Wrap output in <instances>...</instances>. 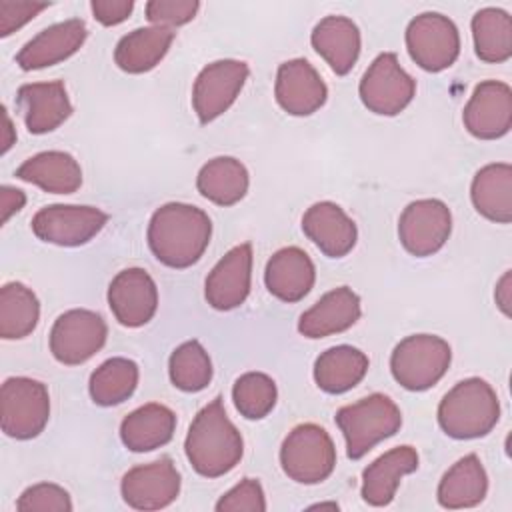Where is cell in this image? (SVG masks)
<instances>
[{
    "label": "cell",
    "instance_id": "ac0fdd59",
    "mask_svg": "<svg viewBox=\"0 0 512 512\" xmlns=\"http://www.w3.org/2000/svg\"><path fill=\"white\" fill-rule=\"evenodd\" d=\"M274 94L284 112L292 116H310L324 106L328 88L308 60L294 58L280 64Z\"/></svg>",
    "mask_w": 512,
    "mask_h": 512
},
{
    "label": "cell",
    "instance_id": "7a4b0ae2",
    "mask_svg": "<svg viewBox=\"0 0 512 512\" xmlns=\"http://www.w3.org/2000/svg\"><path fill=\"white\" fill-rule=\"evenodd\" d=\"M184 452L192 468L206 478L228 474L244 454V440L228 418L222 398L216 396L192 420Z\"/></svg>",
    "mask_w": 512,
    "mask_h": 512
},
{
    "label": "cell",
    "instance_id": "44dd1931",
    "mask_svg": "<svg viewBox=\"0 0 512 512\" xmlns=\"http://www.w3.org/2000/svg\"><path fill=\"white\" fill-rule=\"evenodd\" d=\"M16 102L30 134L52 132L72 114L66 86L60 80L24 84L18 88Z\"/></svg>",
    "mask_w": 512,
    "mask_h": 512
},
{
    "label": "cell",
    "instance_id": "7402d4cb",
    "mask_svg": "<svg viewBox=\"0 0 512 512\" xmlns=\"http://www.w3.org/2000/svg\"><path fill=\"white\" fill-rule=\"evenodd\" d=\"M314 280V262L298 246H288L274 252L264 270L268 292L288 304L302 300L312 290Z\"/></svg>",
    "mask_w": 512,
    "mask_h": 512
},
{
    "label": "cell",
    "instance_id": "d4e9b609",
    "mask_svg": "<svg viewBox=\"0 0 512 512\" xmlns=\"http://www.w3.org/2000/svg\"><path fill=\"white\" fill-rule=\"evenodd\" d=\"M310 42L338 76L348 74L360 56V30L346 16L322 18L314 26Z\"/></svg>",
    "mask_w": 512,
    "mask_h": 512
},
{
    "label": "cell",
    "instance_id": "bcb514c9",
    "mask_svg": "<svg viewBox=\"0 0 512 512\" xmlns=\"http://www.w3.org/2000/svg\"><path fill=\"white\" fill-rule=\"evenodd\" d=\"M310 508H332V510H338V504H314Z\"/></svg>",
    "mask_w": 512,
    "mask_h": 512
},
{
    "label": "cell",
    "instance_id": "3957f363",
    "mask_svg": "<svg viewBox=\"0 0 512 512\" xmlns=\"http://www.w3.org/2000/svg\"><path fill=\"white\" fill-rule=\"evenodd\" d=\"M500 418L494 388L482 378H466L446 392L438 406V424L450 438L470 440L492 432Z\"/></svg>",
    "mask_w": 512,
    "mask_h": 512
},
{
    "label": "cell",
    "instance_id": "d6a6232c",
    "mask_svg": "<svg viewBox=\"0 0 512 512\" xmlns=\"http://www.w3.org/2000/svg\"><path fill=\"white\" fill-rule=\"evenodd\" d=\"M40 320V302L22 282H8L0 288V336L20 340L34 332Z\"/></svg>",
    "mask_w": 512,
    "mask_h": 512
},
{
    "label": "cell",
    "instance_id": "ee69618b",
    "mask_svg": "<svg viewBox=\"0 0 512 512\" xmlns=\"http://www.w3.org/2000/svg\"><path fill=\"white\" fill-rule=\"evenodd\" d=\"M494 298H496L498 308H500L506 316H510V304H512V274H510V270H506L504 276L498 280Z\"/></svg>",
    "mask_w": 512,
    "mask_h": 512
},
{
    "label": "cell",
    "instance_id": "f1b7e54d",
    "mask_svg": "<svg viewBox=\"0 0 512 512\" xmlns=\"http://www.w3.org/2000/svg\"><path fill=\"white\" fill-rule=\"evenodd\" d=\"M488 492V476L476 454L460 458L438 484V504L448 510L478 506Z\"/></svg>",
    "mask_w": 512,
    "mask_h": 512
},
{
    "label": "cell",
    "instance_id": "ba28073f",
    "mask_svg": "<svg viewBox=\"0 0 512 512\" xmlns=\"http://www.w3.org/2000/svg\"><path fill=\"white\" fill-rule=\"evenodd\" d=\"M358 94L370 112L380 116H396L412 102L416 82L400 66L394 52H382L364 72Z\"/></svg>",
    "mask_w": 512,
    "mask_h": 512
},
{
    "label": "cell",
    "instance_id": "484cf974",
    "mask_svg": "<svg viewBox=\"0 0 512 512\" xmlns=\"http://www.w3.org/2000/svg\"><path fill=\"white\" fill-rule=\"evenodd\" d=\"M16 178L50 194H72L82 186V168L72 154L48 150L24 160L16 170Z\"/></svg>",
    "mask_w": 512,
    "mask_h": 512
},
{
    "label": "cell",
    "instance_id": "e0dca14e",
    "mask_svg": "<svg viewBox=\"0 0 512 512\" xmlns=\"http://www.w3.org/2000/svg\"><path fill=\"white\" fill-rule=\"evenodd\" d=\"M252 280V246L248 242L228 250L210 270L204 296L216 310H232L244 304Z\"/></svg>",
    "mask_w": 512,
    "mask_h": 512
},
{
    "label": "cell",
    "instance_id": "5bb4252c",
    "mask_svg": "<svg viewBox=\"0 0 512 512\" xmlns=\"http://www.w3.org/2000/svg\"><path fill=\"white\" fill-rule=\"evenodd\" d=\"M124 502L136 510H160L180 494V472L168 456L130 468L120 482Z\"/></svg>",
    "mask_w": 512,
    "mask_h": 512
},
{
    "label": "cell",
    "instance_id": "ab89813d",
    "mask_svg": "<svg viewBox=\"0 0 512 512\" xmlns=\"http://www.w3.org/2000/svg\"><path fill=\"white\" fill-rule=\"evenodd\" d=\"M200 4L196 0H150L146 4V18L152 22V26H162V28H174L190 22Z\"/></svg>",
    "mask_w": 512,
    "mask_h": 512
},
{
    "label": "cell",
    "instance_id": "e575fe53",
    "mask_svg": "<svg viewBox=\"0 0 512 512\" xmlns=\"http://www.w3.org/2000/svg\"><path fill=\"white\" fill-rule=\"evenodd\" d=\"M138 386V366L128 358H110L90 376V396L98 406H116L128 400Z\"/></svg>",
    "mask_w": 512,
    "mask_h": 512
},
{
    "label": "cell",
    "instance_id": "8d00e7d4",
    "mask_svg": "<svg viewBox=\"0 0 512 512\" xmlns=\"http://www.w3.org/2000/svg\"><path fill=\"white\" fill-rule=\"evenodd\" d=\"M278 390L276 382L264 372L242 374L232 388V400L240 416L248 420H260L276 406Z\"/></svg>",
    "mask_w": 512,
    "mask_h": 512
},
{
    "label": "cell",
    "instance_id": "4fadbf2b",
    "mask_svg": "<svg viewBox=\"0 0 512 512\" xmlns=\"http://www.w3.org/2000/svg\"><path fill=\"white\" fill-rule=\"evenodd\" d=\"M452 232L450 208L436 198L410 202L398 220V238L402 246L418 258L438 252Z\"/></svg>",
    "mask_w": 512,
    "mask_h": 512
},
{
    "label": "cell",
    "instance_id": "7c38bea8",
    "mask_svg": "<svg viewBox=\"0 0 512 512\" xmlns=\"http://www.w3.org/2000/svg\"><path fill=\"white\" fill-rule=\"evenodd\" d=\"M248 64L242 60H216L200 70L192 88V106L202 124L222 116L242 92L248 80Z\"/></svg>",
    "mask_w": 512,
    "mask_h": 512
},
{
    "label": "cell",
    "instance_id": "8992f818",
    "mask_svg": "<svg viewBox=\"0 0 512 512\" xmlns=\"http://www.w3.org/2000/svg\"><path fill=\"white\" fill-rule=\"evenodd\" d=\"M284 474L298 484H318L336 466V448L330 434L318 424H300L288 432L280 448Z\"/></svg>",
    "mask_w": 512,
    "mask_h": 512
},
{
    "label": "cell",
    "instance_id": "603a6c76",
    "mask_svg": "<svg viewBox=\"0 0 512 512\" xmlns=\"http://www.w3.org/2000/svg\"><path fill=\"white\" fill-rule=\"evenodd\" d=\"M360 318V298L348 288L340 286L326 292L312 308L298 320V332L306 338H326L348 330Z\"/></svg>",
    "mask_w": 512,
    "mask_h": 512
},
{
    "label": "cell",
    "instance_id": "74e56055",
    "mask_svg": "<svg viewBox=\"0 0 512 512\" xmlns=\"http://www.w3.org/2000/svg\"><path fill=\"white\" fill-rule=\"evenodd\" d=\"M16 510L20 512H70L72 500L70 494L52 482H40L26 488L18 502Z\"/></svg>",
    "mask_w": 512,
    "mask_h": 512
},
{
    "label": "cell",
    "instance_id": "f6af8a7d",
    "mask_svg": "<svg viewBox=\"0 0 512 512\" xmlns=\"http://www.w3.org/2000/svg\"><path fill=\"white\" fill-rule=\"evenodd\" d=\"M2 116H4V136H2V154H6L8 150H10V146L14 144V140H16V134H14V126H12V120H10V116H8V112H6V108L2 106Z\"/></svg>",
    "mask_w": 512,
    "mask_h": 512
},
{
    "label": "cell",
    "instance_id": "4dcf8cb0",
    "mask_svg": "<svg viewBox=\"0 0 512 512\" xmlns=\"http://www.w3.org/2000/svg\"><path fill=\"white\" fill-rule=\"evenodd\" d=\"M248 184L250 178L246 166L232 156L208 160L196 176L198 192L218 206H232L240 202L248 192Z\"/></svg>",
    "mask_w": 512,
    "mask_h": 512
},
{
    "label": "cell",
    "instance_id": "7bdbcfd3",
    "mask_svg": "<svg viewBox=\"0 0 512 512\" xmlns=\"http://www.w3.org/2000/svg\"><path fill=\"white\" fill-rule=\"evenodd\" d=\"M26 202V194L12 186L0 188V222L6 224L12 214H16Z\"/></svg>",
    "mask_w": 512,
    "mask_h": 512
},
{
    "label": "cell",
    "instance_id": "5b68a950",
    "mask_svg": "<svg viewBox=\"0 0 512 512\" xmlns=\"http://www.w3.org/2000/svg\"><path fill=\"white\" fill-rule=\"evenodd\" d=\"M452 362L450 344L434 334H412L400 340L390 356L394 380L412 392H422L440 382Z\"/></svg>",
    "mask_w": 512,
    "mask_h": 512
},
{
    "label": "cell",
    "instance_id": "d590c367",
    "mask_svg": "<svg viewBox=\"0 0 512 512\" xmlns=\"http://www.w3.org/2000/svg\"><path fill=\"white\" fill-rule=\"evenodd\" d=\"M168 372L178 390L200 392L212 380V362L198 340H188L170 354Z\"/></svg>",
    "mask_w": 512,
    "mask_h": 512
},
{
    "label": "cell",
    "instance_id": "b9f144b4",
    "mask_svg": "<svg viewBox=\"0 0 512 512\" xmlns=\"http://www.w3.org/2000/svg\"><path fill=\"white\" fill-rule=\"evenodd\" d=\"M134 8L132 0H92L90 10L94 18L104 26H116L124 22Z\"/></svg>",
    "mask_w": 512,
    "mask_h": 512
},
{
    "label": "cell",
    "instance_id": "4316f807",
    "mask_svg": "<svg viewBox=\"0 0 512 512\" xmlns=\"http://www.w3.org/2000/svg\"><path fill=\"white\" fill-rule=\"evenodd\" d=\"M176 430V414L164 404H144L120 424L122 444L132 452H150L168 444Z\"/></svg>",
    "mask_w": 512,
    "mask_h": 512
},
{
    "label": "cell",
    "instance_id": "83f0119b",
    "mask_svg": "<svg viewBox=\"0 0 512 512\" xmlns=\"http://www.w3.org/2000/svg\"><path fill=\"white\" fill-rule=\"evenodd\" d=\"M470 198L478 214L508 224L512 220V166L494 162L480 168L472 180Z\"/></svg>",
    "mask_w": 512,
    "mask_h": 512
},
{
    "label": "cell",
    "instance_id": "30bf717a",
    "mask_svg": "<svg viewBox=\"0 0 512 512\" xmlns=\"http://www.w3.org/2000/svg\"><path fill=\"white\" fill-rule=\"evenodd\" d=\"M106 336L108 326L100 314L74 308L56 318L50 330V352L66 366L84 364L104 346Z\"/></svg>",
    "mask_w": 512,
    "mask_h": 512
},
{
    "label": "cell",
    "instance_id": "f546056e",
    "mask_svg": "<svg viewBox=\"0 0 512 512\" xmlns=\"http://www.w3.org/2000/svg\"><path fill=\"white\" fill-rule=\"evenodd\" d=\"M174 30L162 26L136 28L120 38L114 50V62L128 74H142L152 70L170 50Z\"/></svg>",
    "mask_w": 512,
    "mask_h": 512
},
{
    "label": "cell",
    "instance_id": "8fae6325",
    "mask_svg": "<svg viewBox=\"0 0 512 512\" xmlns=\"http://www.w3.org/2000/svg\"><path fill=\"white\" fill-rule=\"evenodd\" d=\"M108 222L106 212L96 206L52 204L40 208L32 218V232L56 246H82L90 242Z\"/></svg>",
    "mask_w": 512,
    "mask_h": 512
},
{
    "label": "cell",
    "instance_id": "9a60e30c",
    "mask_svg": "<svg viewBox=\"0 0 512 512\" xmlns=\"http://www.w3.org/2000/svg\"><path fill=\"white\" fill-rule=\"evenodd\" d=\"M462 122L480 140H496L508 134L512 126L510 86L498 80L480 82L462 112Z\"/></svg>",
    "mask_w": 512,
    "mask_h": 512
},
{
    "label": "cell",
    "instance_id": "836d02e7",
    "mask_svg": "<svg viewBox=\"0 0 512 512\" xmlns=\"http://www.w3.org/2000/svg\"><path fill=\"white\" fill-rule=\"evenodd\" d=\"M472 38L476 56L490 64L512 56V18L500 8H482L472 16Z\"/></svg>",
    "mask_w": 512,
    "mask_h": 512
},
{
    "label": "cell",
    "instance_id": "6da1fadb",
    "mask_svg": "<svg viewBox=\"0 0 512 512\" xmlns=\"http://www.w3.org/2000/svg\"><path fill=\"white\" fill-rule=\"evenodd\" d=\"M212 220L204 210L184 202L160 206L148 224V246L158 262L170 268H188L206 252Z\"/></svg>",
    "mask_w": 512,
    "mask_h": 512
},
{
    "label": "cell",
    "instance_id": "1f68e13d",
    "mask_svg": "<svg viewBox=\"0 0 512 512\" xmlns=\"http://www.w3.org/2000/svg\"><path fill=\"white\" fill-rule=\"evenodd\" d=\"M368 372V356L354 346H332L314 362V380L328 394H342L354 388Z\"/></svg>",
    "mask_w": 512,
    "mask_h": 512
},
{
    "label": "cell",
    "instance_id": "277c9868",
    "mask_svg": "<svg viewBox=\"0 0 512 512\" xmlns=\"http://www.w3.org/2000/svg\"><path fill=\"white\" fill-rule=\"evenodd\" d=\"M336 424L352 460L368 454L378 442L394 436L402 426V412L386 394L374 392L336 412Z\"/></svg>",
    "mask_w": 512,
    "mask_h": 512
},
{
    "label": "cell",
    "instance_id": "cb8c5ba5",
    "mask_svg": "<svg viewBox=\"0 0 512 512\" xmlns=\"http://www.w3.org/2000/svg\"><path fill=\"white\" fill-rule=\"evenodd\" d=\"M418 468V452L412 446H396L362 472V498L370 506H388L398 490L400 480Z\"/></svg>",
    "mask_w": 512,
    "mask_h": 512
},
{
    "label": "cell",
    "instance_id": "60d3db41",
    "mask_svg": "<svg viewBox=\"0 0 512 512\" xmlns=\"http://www.w3.org/2000/svg\"><path fill=\"white\" fill-rule=\"evenodd\" d=\"M44 8L46 2H0V36H10Z\"/></svg>",
    "mask_w": 512,
    "mask_h": 512
},
{
    "label": "cell",
    "instance_id": "52a82bcc",
    "mask_svg": "<svg viewBox=\"0 0 512 512\" xmlns=\"http://www.w3.org/2000/svg\"><path fill=\"white\" fill-rule=\"evenodd\" d=\"M50 396L42 382L12 376L0 390V424L2 432L16 440L36 438L48 424Z\"/></svg>",
    "mask_w": 512,
    "mask_h": 512
},
{
    "label": "cell",
    "instance_id": "2e32d148",
    "mask_svg": "<svg viewBox=\"0 0 512 512\" xmlns=\"http://www.w3.org/2000/svg\"><path fill=\"white\" fill-rule=\"evenodd\" d=\"M108 306L122 326H144L158 308L156 282L142 268H126L108 286Z\"/></svg>",
    "mask_w": 512,
    "mask_h": 512
},
{
    "label": "cell",
    "instance_id": "f35d334b",
    "mask_svg": "<svg viewBox=\"0 0 512 512\" xmlns=\"http://www.w3.org/2000/svg\"><path fill=\"white\" fill-rule=\"evenodd\" d=\"M216 510L218 512H264L266 498H264L262 484L254 478H244L216 502Z\"/></svg>",
    "mask_w": 512,
    "mask_h": 512
},
{
    "label": "cell",
    "instance_id": "d6986e66",
    "mask_svg": "<svg viewBox=\"0 0 512 512\" xmlns=\"http://www.w3.org/2000/svg\"><path fill=\"white\" fill-rule=\"evenodd\" d=\"M86 36V24L80 18L52 24L20 48V52L16 54V64L26 72L54 66L76 54L84 44Z\"/></svg>",
    "mask_w": 512,
    "mask_h": 512
},
{
    "label": "cell",
    "instance_id": "9c48e42d",
    "mask_svg": "<svg viewBox=\"0 0 512 512\" xmlns=\"http://www.w3.org/2000/svg\"><path fill=\"white\" fill-rule=\"evenodd\" d=\"M406 48L422 70L442 72L450 68L460 54V34L448 16L424 12L410 20L406 28Z\"/></svg>",
    "mask_w": 512,
    "mask_h": 512
},
{
    "label": "cell",
    "instance_id": "ffe728a7",
    "mask_svg": "<svg viewBox=\"0 0 512 512\" xmlns=\"http://www.w3.org/2000/svg\"><path fill=\"white\" fill-rule=\"evenodd\" d=\"M304 234L328 258H342L354 246L358 230L352 218L334 202H316L302 216Z\"/></svg>",
    "mask_w": 512,
    "mask_h": 512
}]
</instances>
